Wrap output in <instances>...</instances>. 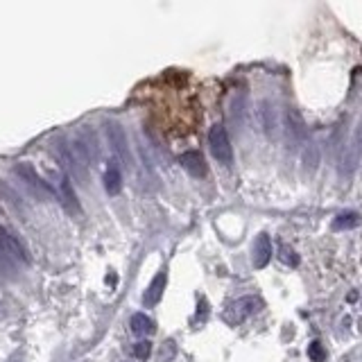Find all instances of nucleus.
I'll return each instance as SVG.
<instances>
[{
    "label": "nucleus",
    "mask_w": 362,
    "mask_h": 362,
    "mask_svg": "<svg viewBox=\"0 0 362 362\" xmlns=\"http://www.w3.org/2000/svg\"><path fill=\"white\" fill-rule=\"evenodd\" d=\"M16 172L27 181V186L34 188L36 192H45V195H50V192H52L48 183H43V179H38V174L34 172V168L30 166V163H19L16 166Z\"/></svg>",
    "instance_id": "obj_7"
},
{
    "label": "nucleus",
    "mask_w": 362,
    "mask_h": 362,
    "mask_svg": "<svg viewBox=\"0 0 362 362\" xmlns=\"http://www.w3.org/2000/svg\"><path fill=\"white\" fill-rule=\"evenodd\" d=\"M283 134H286V141L290 145V150L302 148L306 143V122L302 118L295 106H288L286 109V120H283Z\"/></svg>",
    "instance_id": "obj_1"
},
{
    "label": "nucleus",
    "mask_w": 362,
    "mask_h": 362,
    "mask_svg": "<svg viewBox=\"0 0 362 362\" xmlns=\"http://www.w3.org/2000/svg\"><path fill=\"white\" fill-rule=\"evenodd\" d=\"M59 199H61V204L66 206V211L80 213V202H77V195L73 192L71 179H68V177H64L61 183H59Z\"/></svg>",
    "instance_id": "obj_12"
},
{
    "label": "nucleus",
    "mask_w": 362,
    "mask_h": 362,
    "mask_svg": "<svg viewBox=\"0 0 362 362\" xmlns=\"http://www.w3.org/2000/svg\"><path fill=\"white\" fill-rule=\"evenodd\" d=\"M104 188L109 195H118L122 188V174L115 161H109V166H106V170H104Z\"/></svg>",
    "instance_id": "obj_10"
},
{
    "label": "nucleus",
    "mask_w": 362,
    "mask_h": 362,
    "mask_svg": "<svg viewBox=\"0 0 362 362\" xmlns=\"http://www.w3.org/2000/svg\"><path fill=\"white\" fill-rule=\"evenodd\" d=\"M129 326L136 335H152L154 333V319L148 317L145 313H136L132 315V319H129Z\"/></svg>",
    "instance_id": "obj_13"
},
{
    "label": "nucleus",
    "mask_w": 362,
    "mask_h": 362,
    "mask_svg": "<svg viewBox=\"0 0 362 362\" xmlns=\"http://www.w3.org/2000/svg\"><path fill=\"white\" fill-rule=\"evenodd\" d=\"M260 308H263V302H260L258 297H242L229 306V310L225 313V321H229L231 326H236V324H240L242 319H247L249 315L258 313Z\"/></svg>",
    "instance_id": "obj_3"
},
{
    "label": "nucleus",
    "mask_w": 362,
    "mask_h": 362,
    "mask_svg": "<svg viewBox=\"0 0 362 362\" xmlns=\"http://www.w3.org/2000/svg\"><path fill=\"white\" fill-rule=\"evenodd\" d=\"M209 145H211V154L220 161L222 166H231L234 161V150H231V141L227 129L222 125H213L209 132Z\"/></svg>",
    "instance_id": "obj_2"
},
{
    "label": "nucleus",
    "mask_w": 362,
    "mask_h": 362,
    "mask_svg": "<svg viewBox=\"0 0 362 362\" xmlns=\"http://www.w3.org/2000/svg\"><path fill=\"white\" fill-rule=\"evenodd\" d=\"M269 258H272V240H269V236L260 234L253 242V267L263 269L269 263Z\"/></svg>",
    "instance_id": "obj_6"
},
{
    "label": "nucleus",
    "mask_w": 362,
    "mask_h": 362,
    "mask_svg": "<svg viewBox=\"0 0 362 362\" xmlns=\"http://www.w3.org/2000/svg\"><path fill=\"white\" fill-rule=\"evenodd\" d=\"M181 166L186 168V172H190L192 177H204L206 174V163L199 152H186L181 154Z\"/></svg>",
    "instance_id": "obj_11"
},
{
    "label": "nucleus",
    "mask_w": 362,
    "mask_h": 362,
    "mask_svg": "<svg viewBox=\"0 0 362 362\" xmlns=\"http://www.w3.org/2000/svg\"><path fill=\"white\" fill-rule=\"evenodd\" d=\"M258 122L269 138H276V132H279V113H276L274 104L269 100H263L258 104Z\"/></svg>",
    "instance_id": "obj_5"
},
{
    "label": "nucleus",
    "mask_w": 362,
    "mask_h": 362,
    "mask_svg": "<svg viewBox=\"0 0 362 362\" xmlns=\"http://www.w3.org/2000/svg\"><path fill=\"white\" fill-rule=\"evenodd\" d=\"M0 251L7 253L14 260H21V263H27V251L21 245V240L12 234L10 229L0 227Z\"/></svg>",
    "instance_id": "obj_4"
},
{
    "label": "nucleus",
    "mask_w": 362,
    "mask_h": 362,
    "mask_svg": "<svg viewBox=\"0 0 362 362\" xmlns=\"http://www.w3.org/2000/svg\"><path fill=\"white\" fill-rule=\"evenodd\" d=\"M308 358H310L313 362H324L326 360V349L321 346L319 340L310 342V346H308Z\"/></svg>",
    "instance_id": "obj_16"
},
{
    "label": "nucleus",
    "mask_w": 362,
    "mask_h": 362,
    "mask_svg": "<svg viewBox=\"0 0 362 362\" xmlns=\"http://www.w3.org/2000/svg\"><path fill=\"white\" fill-rule=\"evenodd\" d=\"M109 136H111V143H113L115 154H118L122 161H127V163H129L127 136H125V132H122V127L118 125V122H109Z\"/></svg>",
    "instance_id": "obj_8"
},
{
    "label": "nucleus",
    "mask_w": 362,
    "mask_h": 362,
    "mask_svg": "<svg viewBox=\"0 0 362 362\" xmlns=\"http://www.w3.org/2000/svg\"><path fill=\"white\" fill-rule=\"evenodd\" d=\"M356 148H358L360 157H362V122H360L358 129H356Z\"/></svg>",
    "instance_id": "obj_18"
},
{
    "label": "nucleus",
    "mask_w": 362,
    "mask_h": 362,
    "mask_svg": "<svg viewBox=\"0 0 362 362\" xmlns=\"http://www.w3.org/2000/svg\"><path fill=\"white\" fill-rule=\"evenodd\" d=\"M166 283H168L166 272H159L157 276H154L148 292H145V297H143L145 306H154V304L161 302V297H163V290H166Z\"/></svg>",
    "instance_id": "obj_9"
},
{
    "label": "nucleus",
    "mask_w": 362,
    "mask_h": 362,
    "mask_svg": "<svg viewBox=\"0 0 362 362\" xmlns=\"http://www.w3.org/2000/svg\"><path fill=\"white\" fill-rule=\"evenodd\" d=\"M360 222H362V215L360 213H344V215H337V220L333 222V229L335 231L353 229V227H358Z\"/></svg>",
    "instance_id": "obj_14"
},
{
    "label": "nucleus",
    "mask_w": 362,
    "mask_h": 362,
    "mask_svg": "<svg viewBox=\"0 0 362 362\" xmlns=\"http://www.w3.org/2000/svg\"><path fill=\"white\" fill-rule=\"evenodd\" d=\"M150 353H152V342L150 340H141V342L134 344V356L138 360H148Z\"/></svg>",
    "instance_id": "obj_17"
},
{
    "label": "nucleus",
    "mask_w": 362,
    "mask_h": 362,
    "mask_svg": "<svg viewBox=\"0 0 362 362\" xmlns=\"http://www.w3.org/2000/svg\"><path fill=\"white\" fill-rule=\"evenodd\" d=\"M279 258H281V263H286L290 267H297L299 265V256L295 253V249L290 247V245H283L281 242V247H279Z\"/></svg>",
    "instance_id": "obj_15"
}]
</instances>
